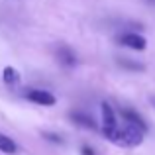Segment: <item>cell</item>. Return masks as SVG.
<instances>
[{"mask_svg":"<svg viewBox=\"0 0 155 155\" xmlns=\"http://www.w3.org/2000/svg\"><path fill=\"white\" fill-rule=\"evenodd\" d=\"M143 134L140 128H136V126H112V128H104V137L108 141H112L114 145H118V147H136V145H140L141 141H143Z\"/></svg>","mask_w":155,"mask_h":155,"instance_id":"obj_1","label":"cell"},{"mask_svg":"<svg viewBox=\"0 0 155 155\" xmlns=\"http://www.w3.org/2000/svg\"><path fill=\"white\" fill-rule=\"evenodd\" d=\"M24 96H26L30 102L39 104V106H53L57 102V98L49 91H41V88H28V91L24 92Z\"/></svg>","mask_w":155,"mask_h":155,"instance_id":"obj_2","label":"cell"},{"mask_svg":"<svg viewBox=\"0 0 155 155\" xmlns=\"http://www.w3.org/2000/svg\"><path fill=\"white\" fill-rule=\"evenodd\" d=\"M116 41L120 43V45H124V47H130V49H134V51H143L145 47H147V39H145L143 35L134 34V31L118 35Z\"/></svg>","mask_w":155,"mask_h":155,"instance_id":"obj_3","label":"cell"},{"mask_svg":"<svg viewBox=\"0 0 155 155\" xmlns=\"http://www.w3.org/2000/svg\"><path fill=\"white\" fill-rule=\"evenodd\" d=\"M120 114H122V120H124L126 124H130V126H136V128H140L141 132H147V124L143 122V118H141L137 112H134V110H128V108H124Z\"/></svg>","mask_w":155,"mask_h":155,"instance_id":"obj_4","label":"cell"},{"mask_svg":"<svg viewBox=\"0 0 155 155\" xmlns=\"http://www.w3.org/2000/svg\"><path fill=\"white\" fill-rule=\"evenodd\" d=\"M69 116H71L73 124H77V126H83V128H87V130H96V124H94V120H92L91 116H87V114H83V112H71Z\"/></svg>","mask_w":155,"mask_h":155,"instance_id":"obj_5","label":"cell"},{"mask_svg":"<svg viewBox=\"0 0 155 155\" xmlns=\"http://www.w3.org/2000/svg\"><path fill=\"white\" fill-rule=\"evenodd\" d=\"M57 57H59V61L63 65H67V67H73L75 61H77L75 53H73L71 47H67V45H59V49H57Z\"/></svg>","mask_w":155,"mask_h":155,"instance_id":"obj_6","label":"cell"},{"mask_svg":"<svg viewBox=\"0 0 155 155\" xmlns=\"http://www.w3.org/2000/svg\"><path fill=\"white\" fill-rule=\"evenodd\" d=\"M0 151L6 153V155H16V153H18V145L12 141V137L0 134Z\"/></svg>","mask_w":155,"mask_h":155,"instance_id":"obj_7","label":"cell"},{"mask_svg":"<svg viewBox=\"0 0 155 155\" xmlns=\"http://www.w3.org/2000/svg\"><path fill=\"white\" fill-rule=\"evenodd\" d=\"M2 79H4V83L6 84H10V87H14V84H18L20 83V73H18V69H14V67H4V71H2Z\"/></svg>","mask_w":155,"mask_h":155,"instance_id":"obj_8","label":"cell"},{"mask_svg":"<svg viewBox=\"0 0 155 155\" xmlns=\"http://www.w3.org/2000/svg\"><path fill=\"white\" fill-rule=\"evenodd\" d=\"M102 122H104V128H112V126H116V114H114L112 106L102 102Z\"/></svg>","mask_w":155,"mask_h":155,"instance_id":"obj_9","label":"cell"},{"mask_svg":"<svg viewBox=\"0 0 155 155\" xmlns=\"http://www.w3.org/2000/svg\"><path fill=\"white\" fill-rule=\"evenodd\" d=\"M118 63H120V67L130 69V71H143V69H145L141 63H134V61L128 59V57H122V59H118Z\"/></svg>","mask_w":155,"mask_h":155,"instance_id":"obj_10","label":"cell"},{"mask_svg":"<svg viewBox=\"0 0 155 155\" xmlns=\"http://www.w3.org/2000/svg\"><path fill=\"white\" fill-rule=\"evenodd\" d=\"M43 137H47L49 141H53V143H63V140H61L57 134H49V132H43Z\"/></svg>","mask_w":155,"mask_h":155,"instance_id":"obj_11","label":"cell"},{"mask_svg":"<svg viewBox=\"0 0 155 155\" xmlns=\"http://www.w3.org/2000/svg\"><path fill=\"white\" fill-rule=\"evenodd\" d=\"M83 155H94V149L88 147V145H84V147H83Z\"/></svg>","mask_w":155,"mask_h":155,"instance_id":"obj_12","label":"cell"},{"mask_svg":"<svg viewBox=\"0 0 155 155\" xmlns=\"http://www.w3.org/2000/svg\"><path fill=\"white\" fill-rule=\"evenodd\" d=\"M143 2H147V4H153V6H155V0H143Z\"/></svg>","mask_w":155,"mask_h":155,"instance_id":"obj_13","label":"cell"}]
</instances>
